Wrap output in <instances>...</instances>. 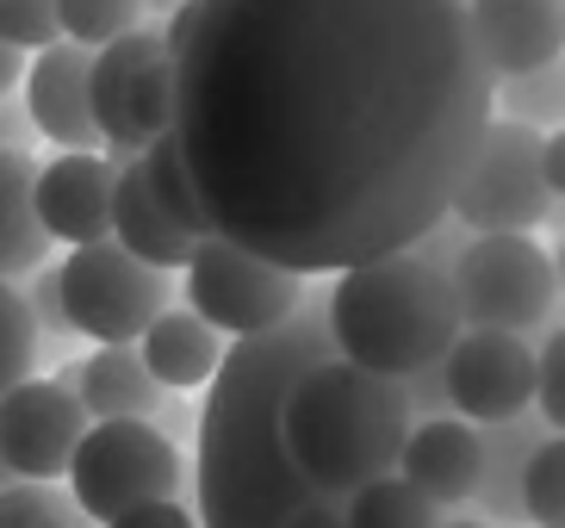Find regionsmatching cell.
Segmentation results:
<instances>
[{"mask_svg":"<svg viewBox=\"0 0 565 528\" xmlns=\"http://www.w3.org/2000/svg\"><path fill=\"white\" fill-rule=\"evenodd\" d=\"M491 125L460 0H200L174 149L212 236L342 274L448 218Z\"/></svg>","mask_w":565,"mask_h":528,"instance_id":"1","label":"cell"},{"mask_svg":"<svg viewBox=\"0 0 565 528\" xmlns=\"http://www.w3.org/2000/svg\"><path fill=\"white\" fill-rule=\"evenodd\" d=\"M335 361L330 281L305 286L299 311L262 336L224 348L212 392L193 423V522L200 528H286L292 516L335 504L292 473L280 447V404L299 373Z\"/></svg>","mask_w":565,"mask_h":528,"instance_id":"2","label":"cell"},{"mask_svg":"<svg viewBox=\"0 0 565 528\" xmlns=\"http://www.w3.org/2000/svg\"><path fill=\"white\" fill-rule=\"evenodd\" d=\"M460 243L466 231L454 218H441L411 249L342 267L330 281L335 361L398 386L441 367V355L460 342V311H454V293H448V262Z\"/></svg>","mask_w":565,"mask_h":528,"instance_id":"3","label":"cell"},{"mask_svg":"<svg viewBox=\"0 0 565 528\" xmlns=\"http://www.w3.org/2000/svg\"><path fill=\"white\" fill-rule=\"evenodd\" d=\"M411 386L361 373L349 361H323L292 380L280 404V447L292 473L323 497H354L361 485L398 466L411 435Z\"/></svg>","mask_w":565,"mask_h":528,"instance_id":"4","label":"cell"},{"mask_svg":"<svg viewBox=\"0 0 565 528\" xmlns=\"http://www.w3.org/2000/svg\"><path fill=\"white\" fill-rule=\"evenodd\" d=\"M565 193V144L559 131H529L515 118L484 125L472 162L448 199V218L466 236H534V224H553Z\"/></svg>","mask_w":565,"mask_h":528,"instance_id":"5","label":"cell"},{"mask_svg":"<svg viewBox=\"0 0 565 528\" xmlns=\"http://www.w3.org/2000/svg\"><path fill=\"white\" fill-rule=\"evenodd\" d=\"M460 330L547 336L559 317V262L534 236H466L448 262Z\"/></svg>","mask_w":565,"mask_h":528,"instance_id":"6","label":"cell"},{"mask_svg":"<svg viewBox=\"0 0 565 528\" xmlns=\"http://www.w3.org/2000/svg\"><path fill=\"white\" fill-rule=\"evenodd\" d=\"M87 113L113 168L137 162L143 144L174 125V68L162 50V25H131L87 56Z\"/></svg>","mask_w":565,"mask_h":528,"instance_id":"7","label":"cell"},{"mask_svg":"<svg viewBox=\"0 0 565 528\" xmlns=\"http://www.w3.org/2000/svg\"><path fill=\"white\" fill-rule=\"evenodd\" d=\"M56 298H63V317L75 336L100 348H137V336L168 305H181V281L162 267L131 262L118 243H87L68 249V262H56Z\"/></svg>","mask_w":565,"mask_h":528,"instance_id":"8","label":"cell"},{"mask_svg":"<svg viewBox=\"0 0 565 528\" xmlns=\"http://www.w3.org/2000/svg\"><path fill=\"white\" fill-rule=\"evenodd\" d=\"M63 479L87 522H113L131 504H162V497L193 492L181 447H168L150 423H87Z\"/></svg>","mask_w":565,"mask_h":528,"instance_id":"9","label":"cell"},{"mask_svg":"<svg viewBox=\"0 0 565 528\" xmlns=\"http://www.w3.org/2000/svg\"><path fill=\"white\" fill-rule=\"evenodd\" d=\"M181 293L200 324H212L224 342H243V336H262L299 311L305 281L249 255V249L224 243V236H205V243H193V255L181 267Z\"/></svg>","mask_w":565,"mask_h":528,"instance_id":"10","label":"cell"},{"mask_svg":"<svg viewBox=\"0 0 565 528\" xmlns=\"http://www.w3.org/2000/svg\"><path fill=\"white\" fill-rule=\"evenodd\" d=\"M534 398V342L503 330H460V342L441 355V404L460 423H510Z\"/></svg>","mask_w":565,"mask_h":528,"instance_id":"11","label":"cell"},{"mask_svg":"<svg viewBox=\"0 0 565 528\" xmlns=\"http://www.w3.org/2000/svg\"><path fill=\"white\" fill-rule=\"evenodd\" d=\"M87 435V411L56 380H25L0 398V461L13 485H56Z\"/></svg>","mask_w":565,"mask_h":528,"instance_id":"12","label":"cell"},{"mask_svg":"<svg viewBox=\"0 0 565 528\" xmlns=\"http://www.w3.org/2000/svg\"><path fill=\"white\" fill-rule=\"evenodd\" d=\"M429 510H460L479 497L484 479V435L460 416H416L392 466Z\"/></svg>","mask_w":565,"mask_h":528,"instance_id":"13","label":"cell"},{"mask_svg":"<svg viewBox=\"0 0 565 528\" xmlns=\"http://www.w3.org/2000/svg\"><path fill=\"white\" fill-rule=\"evenodd\" d=\"M87 56L94 50L68 44H44L38 56H25V118H32L38 137H51L63 156H100V131H94V113H87Z\"/></svg>","mask_w":565,"mask_h":528,"instance_id":"14","label":"cell"},{"mask_svg":"<svg viewBox=\"0 0 565 528\" xmlns=\"http://www.w3.org/2000/svg\"><path fill=\"white\" fill-rule=\"evenodd\" d=\"M466 32L491 82L553 68L565 44V13L559 0H466Z\"/></svg>","mask_w":565,"mask_h":528,"instance_id":"15","label":"cell"},{"mask_svg":"<svg viewBox=\"0 0 565 528\" xmlns=\"http://www.w3.org/2000/svg\"><path fill=\"white\" fill-rule=\"evenodd\" d=\"M113 175L118 168L106 156H56V162H38L32 181V212L38 231L51 243L87 249L113 236Z\"/></svg>","mask_w":565,"mask_h":528,"instance_id":"16","label":"cell"},{"mask_svg":"<svg viewBox=\"0 0 565 528\" xmlns=\"http://www.w3.org/2000/svg\"><path fill=\"white\" fill-rule=\"evenodd\" d=\"M56 386L87 411V423H150V411L162 404V386L143 373L137 348H94L68 361Z\"/></svg>","mask_w":565,"mask_h":528,"instance_id":"17","label":"cell"},{"mask_svg":"<svg viewBox=\"0 0 565 528\" xmlns=\"http://www.w3.org/2000/svg\"><path fill=\"white\" fill-rule=\"evenodd\" d=\"M137 361L162 392H200V386H212L217 361H224V336L212 324H200L186 305H168L150 330L137 336Z\"/></svg>","mask_w":565,"mask_h":528,"instance_id":"18","label":"cell"},{"mask_svg":"<svg viewBox=\"0 0 565 528\" xmlns=\"http://www.w3.org/2000/svg\"><path fill=\"white\" fill-rule=\"evenodd\" d=\"M106 243H118L131 262L162 267V274L186 267V255H193V236H181L174 224H168V212L150 199L137 162H125L113 175V236H106Z\"/></svg>","mask_w":565,"mask_h":528,"instance_id":"19","label":"cell"},{"mask_svg":"<svg viewBox=\"0 0 565 528\" xmlns=\"http://www.w3.org/2000/svg\"><path fill=\"white\" fill-rule=\"evenodd\" d=\"M32 181H38V156L0 149V281L7 286L19 274H32L38 262H51V236L38 231L32 212Z\"/></svg>","mask_w":565,"mask_h":528,"instance_id":"20","label":"cell"},{"mask_svg":"<svg viewBox=\"0 0 565 528\" xmlns=\"http://www.w3.org/2000/svg\"><path fill=\"white\" fill-rule=\"evenodd\" d=\"M137 168H143V187H150V199L168 212V224H174L181 236H193V243H205V236H212V224H205L200 199H193V181H186V168H181L174 131L150 137V144H143V156H137Z\"/></svg>","mask_w":565,"mask_h":528,"instance_id":"21","label":"cell"},{"mask_svg":"<svg viewBox=\"0 0 565 528\" xmlns=\"http://www.w3.org/2000/svg\"><path fill=\"white\" fill-rule=\"evenodd\" d=\"M515 510L522 528H565V442L541 435L515 473Z\"/></svg>","mask_w":565,"mask_h":528,"instance_id":"22","label":"cell"},{"mask_svg":"<svg viewBox=\"0 0 565 528\" xmlns=\"http://www.w3.org/2000/svg\"><path fill=\"white\" fill-rule=\"evenodd\" d=\"M441 510H429L398 473H385V479L361 485L354 497H342V528H435Z\"/></svg>","mask_w":565,"mask_h":528,"instance_id":"23","label":"cell"},{"mask_svg":"<svg viewBox=\"0 0 565 528\" xmlns=\"http://www.w3.org/2000/svg\"><path fill=\"white\" fill-rule=\"evenodd\" d=\"M559 106H565L559 63H553V68H529V75H510V82H491V113L515 118V125H529V131H541V137L559 125Z\"/></svg>","mask_w":565,"mask_h":528,"instance_id":"24","label":"cell"},{"mask_svg":"<svg viewBox=\"0 0 565 528\" xmlns=\"http://www.w3.org/2000/svg\"><path fill=\"white\" fill-rule=\"evenodd\" d=\"M13 293H19V305L32 311V330H38V367H44V361H63V355H75V342H82V336L68 330L63 298H56V262H38L32 274H19Z\"/></svg>","mask_w":565,"mask_h":528,"instance_id":"25","label":"cell"},{"mask_svg":"<svg viewBox=\"0 0 565 528\" xmlns=\"http://www.w3.org/2000/svg\"><path fill=\"white\" fill-rule=\"evenodd\" d=\"M143 25V0H56V32L82 50H100Z\"/></svg>","mask_w":565,"mask_h":528,"instance_id":"26","label":"cell"},{"mask_svg":"<svg viewBox=\"0 0 565 528\" xmlns=\"http://www.w3.org/2000/svg\"><path fill=\"white\" fill-rule=\"evenodd\" d=\"M0 528H94L63 485H7L0 492Z\"/></svg>","mask_w":565,"mask_h":528,"instance_id":"27","label":"cell"},{"mask_svg":"<svg viewBox=\"0 0 565 528\" xmlns=\"http://www.w3.org/2000/svg\"><path fill=\"white\" fill-rule=\"evenodd\" d=\"M38 373V330H32V311L19 305V293L0 281V398L25 386Z\"/></svg>","mask_w":565,"mask_h":528,"instance_id":"28","label":"cell"},{"mask_svg":"<svg viewBox=\"0 0 565 528\" xmlns=\"http://www.w3.org/2000/svg\"><path fill=\"white\" fill-rule=\"evenodd\" d=\"M534 416H541V430L559 435L565 423V336L547 330L541 342H534Z\"/></svg>","mask_w":565,"mask_h":528,"instance_id":"29","label":"cell"},{"mask_svg":"<svg viewBox=\"0 0 565 528\" xmlns=\"http://www.w3.org/2000/svg\"><path fill=\"white\" fill-rule=\"evenodd\" d=\"M56 0H0V44L38 56L44 44H56Z\"/></svg>","mask_w":565,"mask_h":528,"instance_id":"30","label":"cell"},{"mask_svg":"<svg viewBox=\"0 0 565 528\" xmlns=\"http://www.w3.org/2000/svg\"><path fill=\"white\" fill-rule=\"evenodd\" d=\"M100 528H200V522H193V504L186 497H162V504H131L125 516H113Z\"/></svg>","mask_w":565,"mask_h":528,"instance_id":"31","label":"cell"},{"mask_svg":"<svg viewBox=\"0 0 565 528\" xmlns=\"http://www.w3.org/2000/svg\"><path fill=\"white\" fill-rule=\"evenodd\" d=\"M193 423H200V411L186 404V392H162V404L150 411V430L162 435L168 447H186V442H193Z\"/></svg>","mask_w":565,"mask_h":528,"instance_id":"32","label":"cell"},{"mask_svg":"<svg viewBox=\"0 0 565 528\" xmlns=\"http://www.w3.org/2000/svg\"><path fill=\"white\" fill-rule=\"evenodd\" d=\"M38 131H32V118H25V106H19V94L0 99V149H19V156H32Z\"/></svg>","mask_w":565,"mask_h":528,"instance_id":"33","label":"cell"},{"mask_svg":"<svg viewBox=\"0 0 565 528\" xmlns=\"http://www.w3.org/2000/svg\"><path fill=\"white\" fill-rule=\"evenodd\" d=\"M19 82H25V50L0 44V99H7V94H19Z\"/></svg>","mask_w":565,"mask_h":528,"instance_id":"34","label":"cell"},{"mask_svg":"<svg viewBox=\"0 0 565 528\" xmlns=\"http://www.w3.org/2000/svg\"><path fill=\"white\" fill-rule=\"evenodd\" d=\"M286 528H342V504H317V510L292 516Z\"/></svg>","mask_w":565,"mask_h":528,"instance_id":"35","label":"cell"},{"mask_svg":"<svg viewBox=\"0 0 565 528\" xmlns=\"http://www.w3.org/2000/svg\"><path fill=\"white\" fill-rule=\"evenodd\" d=\"M186 0H143V19H174Z\"/></svg>","mask_w":565,"mask_h":528,"instance_id":"36","label":"cell"},{"mask_svg":"<svg viewBox=\"0 0 565 528\" xmlns=\"http://www.w3.org/2000/svg\"><path fill=\"white\" fill-rule=\"evenodd\" d=\"M435 528H491V522H479V516H441Z\"/></svg>","mask_w":565,"mask_h":528,"instance_id":"37","label":"cell"},{"mask_svg":"<svg viewBox=\"0 0 565 528\" xmlns=\"http://www.w3.org/2000/svg\"><path fill=\"white\" fill-rule=\"evenodd\" d=\"M7 485H13V473H7V461H0V492H7Z\"/></svg>","mask_w":565,"mask_h":528,"instance_id":"38","label":"cell"},{"mask_svg":"<svg viewBox=\"0 0 565 528\" xmlns=\"http://www.w3.org/2000/svg\"><path fill=\"white\" fill-rule=\"evenodd\" d=\"M460 7H466V0H460Z\"/></svg>","mask_w":565,"mask_h":528,"instance_id":"39","label":"cell"}]
</instances>
